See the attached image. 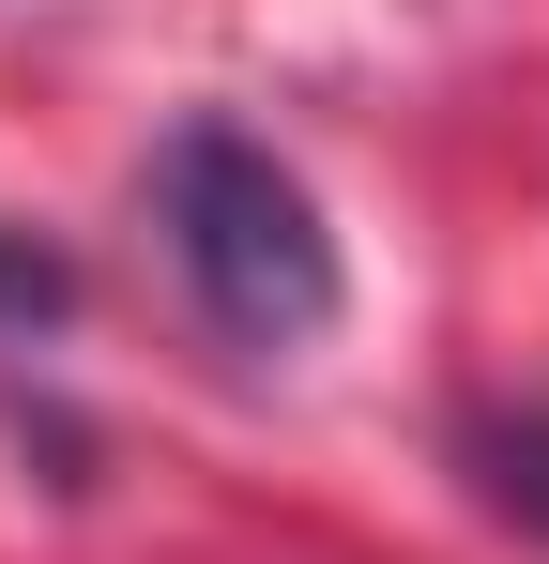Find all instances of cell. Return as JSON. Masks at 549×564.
Masks as SVG:
<instances>
[{
	"mask_svg": "<svg viewBox=\"0 0 549 564\" xmlns=\"http://www.w3.org/2000/svg\"><path fill=\"white\" fill-rule=\"evenodd\" d=\"M153 229H169L183 290H198V321L229 336V351H305V336H336V305H352V260H336V229H321V184L245 138V122H169L153 138Z\"/></svg>",
	"mask_w": 549,
	"mask_h": 564,
	"instance_id": "cell-1",
	"label": "cell"
},
{
	"mask_svg": "<svg viewBox=\"0 0 549 564\" xmlns=\"http://www.w3.org/2000/svg\"><path fill=\"white\" fill-rule=\"evenodd\" d=\"M443 458L473 473V503H488L504 534H535V550H549V397H458Z\"/></svg>",
	"mask_w": 549,
	"mask_h": 564,
	"instance_id": "cell-2",
	"label": "cell"
},
{
	"mask_svg": "<svg viewBox=\"0 0 549 564\" xmlns=\"http://www.w3.org/2000/svg\"><path fill=\"white\" fill-rule=\"evenodd\" d=\"M62 321H77V260L0 214V336H62Z\"/></svg>",
	"mask_w": 549,
	"mask_h": 564,
	"instance_id": "cell-3",
	"label": "cell"
}]
</instances>
